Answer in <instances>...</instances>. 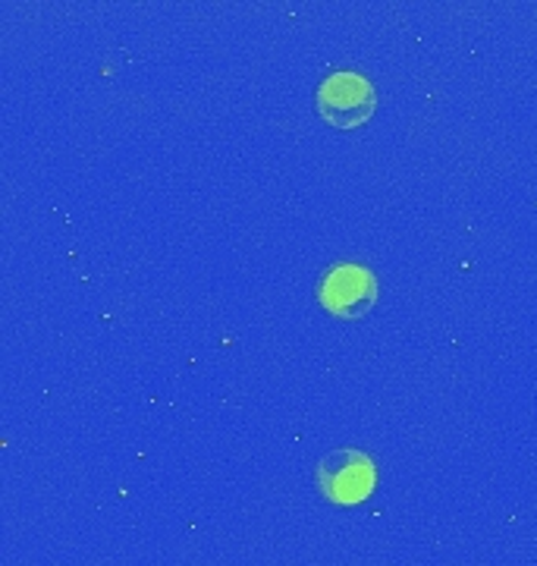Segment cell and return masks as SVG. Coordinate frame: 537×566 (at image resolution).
I'll return each instance as SVG.
<instances>
[{"label":"cell","instance_id":"obj_2","mask_svg":"<svg viewBox=\"0 0 537 566\" xmlns=\"http://www.w3.org/2000/svg\"><path fill=\"white\" fill-rule=\"evenodd\" d=\"M375 82L352 70H339L318 85V114L337 129H356L375 117Z\"/></svg>","mask_w":537,"mask_h":566},{"label":"cell","instance_id":"obj_1","mask_svg":"<svg viewBox=\"0 0 537 566\" xmlns=\"http://www.w3.org/2000/svg\"><path fill=\"white\" fill-rule=\"evenodd\" d=\"M315 479H318L320 494L330 504L356 506L371 497V491L378 485V469L365 450L337 447V450L320 457Z\"/></svg>","mask_w":537,"mask_h":566},{"label":"cell","instance_id":"obj_3","mask_svg":"<svg viewBox=\"0 0 537 566\" xmlns=\"http://www.w3.org/2000/svg\"><path fill=\"white\" fill-rule=\"evenodd\" d=\"M318 300L330 315L343 322H358L378 303V277L365 264L339 262L320 277Z\"/></svg>","mask_w":537,"mask_h":566}]
</instances>
